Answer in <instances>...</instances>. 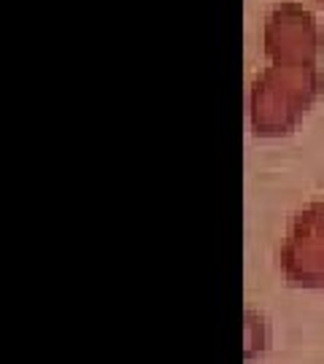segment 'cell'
Segmentation results:
<instances>
[{"label": "cell", "instance_id": "6da1fadb", "mask_svg": "<svg viewBox=\"0 0 324 364\" xmlns=\"http://www.w3.org/2000/svg\"><path fill=\"white\" fill-rule=\"evenodd\" d=\"M316 81L305 70H273L257 84L251 100V122L259 135H284L311 105Z\"/></svg>", "mask_w": 324, "mask_h": 364}, {"label": "cell", "instance_id": "7a4b0ae2", "mask_svg": "<svg viewBox=\"0 0 324 364\" xmlns=\"http://www.w3.org/2000/svg\"><path fill=\"white\" fill-rule=\"evenodd\" d=\"M281 264L289 284L303 289L324 287V203L308 205L292 221Z\"/></svg>", "mask_w": 324, "mask_h": 364}]
</instances>
